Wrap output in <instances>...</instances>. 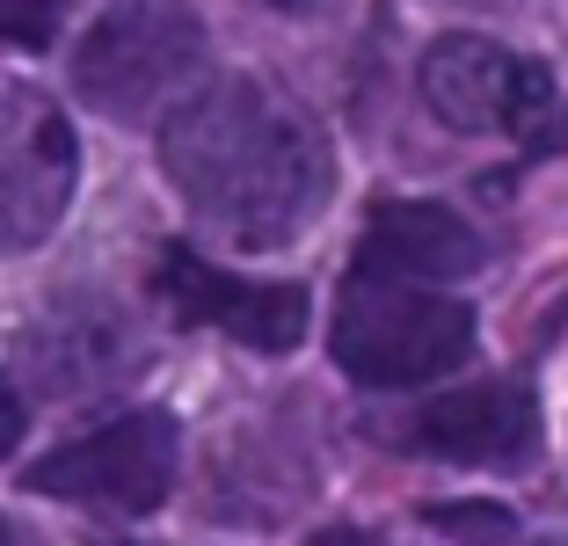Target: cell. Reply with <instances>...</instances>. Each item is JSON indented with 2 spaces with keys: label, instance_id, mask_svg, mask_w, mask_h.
Instances as JSON below:
<instances>
[{
  "label": "cell",
  "instance_id": "1",
  "mask_svg": "<svg viewBox=\"0 0 568 546\" xmlns=\"http://www.w3.org/2000/svg\"><path fill=\"white\" fill-rule=\"evenodd\" d=\"M175 198L234 249H284L321 219L335 161L321 124L270 81H212L161 124Z\"/></svg>",
  "mask_w": 568,
  "mask_h": 546
},
{
  "label": "cell",
  "instance_id": "2",
  "mask_svg": "<svg viewBox=\"0 0 568 546\" xmlns=\"http://www.w3.org/2000/svg\"><path fill=\"white\" fill-rule=\"evenodd\" d=\"M474 357V306L437 277L357 263L335 299V364L357 386H430Z\"/></svg>",
  "mask_w": 568,
  "mask_h": 546
},
{
  "label": "cell",
  "instance_id": "3",
  "mask_svg": "<svg viewBox=\"0 0 568 546\" xmlns=\"http://www.w3.org/2000/svg\"><path fill=\"white\" fill-rule=\"evenodd\" d=\"M204 81V22L183 0H118L73 44V88L118 124H168Z\"/></svg>",
  "mask_w": 568,
  "mask_h": 546
},
{
  "label": "cell",
  "instance_id": "4",
  "mask_svg": "<svg viewBox=\"0 0 568 546\" xmlns=\"http://www.w3.org/2000/svg\"><path fill=\"white\" fill-rule=\"evenodd\" d=\"M175 466H183L175 415L132 408L102 431L73 437V445H59L44 466H30V488L59 503H88V510H153L175 488Z\"/></svg>",
  "mask_w": 568,
  "mask_h": 546
},
{
  "label": "cell",
  "instance_id": "5",
  "mask_svg": "<svg viewBox=\"0 0 568 546\" xmlns=\"http://www.w3.org/2000/svg\"><path fill=\"white\" fill-rule=\"evenodd\" d=\"M423 102L452 132L474 139H532L554 117V81L539 59L496 44V37H437L423 51Z\"/></svg>",
  "mask_w": 568,
  "mask_h": 546
},
{
  "label": "cell",
  "instance_id": "6",
  "mask_svg": "<svg viewBox=\"0 0 568 546\" xmlns=\"http://www.w3.org/2000/svg\"><path fill=\"white\" fill-rule=\"evenodd\" d=\"M81 146L59 102L30 81H0V255L37 249L73 204Z\"/></svg>",
  "mask_w": 568,
  "mask_h": 546
},
{
  "label": "cell",
  "instance_id": "7",
  "mask_svg": "<svg viewBox=\"0 0 568 546\" xmlns=\"http://www.w3.org/2000/svg\"><path fill=\"white\" fill-rule=\"evenodd\" d=\"M153 284H161V299L183 321H204V328L263 350V357H284V350L306 335V292L300 284H248V277H234V270H212L190 249H168Z\"/></svg>",
  "mask_w": 568,
  "mask_h": 546
},
{
  "label": "cell",
  "instance_id": "8",
  "mask_svg": "<svg viewBox=\"0 0 568 546\" xmlns=\"http://www.w3.org/2000/svg\"><path fill=\"white\" fill-rule=\"evenodd\" d=\"M408 437L423 452H437V459H459V466H518L539 445V408L525 386L488 380V386H459V394L430 401Z\"/></svg>",
  "mask_w": 568,
  "mask_h": 546
},
{
  "label": "cell",
  "instance_id": "9",
  "mask_svg": "<svg viewBox=\"0 0 568 546\" xmlns=\"http://www.w3.org/2000/svg\"><path fill=\"white\" fill-rule=\"evenodd\" d=\"M357 263L452 284V277H467V270L481 263V241H474V226L459 212H445V204H379L372 226H365Z\"/></svg>",
  "mask_w": 568,
  "mask_h": 546
},
{
  "label": "cell",
  "instance_id": "10",
  "mask_svg": "<svg viewBox=\"0 0 568 546\" xmlns=\"http://www.w3.org/2000/svg\"><path fill=\"white\" fill-rule=\"evenodd\" d=\"M59 16H67V0H0V44H51Z\"/></svg>",
  "mask_w": 568,
  "mask_h": 546
},
{
  "label": "cell",
  "instance_id": "11",
  "mask_svg": "<svg viewBox=\"0 0 568 546\" xmlns=\"http://www.w3.org/2000/svg\"><path fill=\"white\" fill-rule=\"evenodd\" d=\"M22 445V401H16V386L0 380V459Z\"/></svg>",
  "mask_w": 568,
  "mask_h": 546
},
{
  "label": "cell",
  "instance_id": "12",
  "mask_svg": "<svg viewBox=\"0 0 568 546\" xmlns=\"http://www.w3.org/2000/svg\"><path fill=\"white\" fill-rule=\"evenodd\" d=\"M306 546H386L379 532H365V525H328L321 539H306Z\"/></svg>",
  "mask_w": 568,
  "mask_h": 546
},
{
  "label": "cell",
  "instance_id": "13",
  "mask_svg": "<svg viewBox=\"0 0 568 546\" xmlns=\"http://www.w3.org/2000/svg\"><path fill=\"white\" fill-rule=\"evenodd\" d=\"M255 8H270V16H314V8H328V0H255Z\"/></svg>",
  "mask_w": 568,
  "mask_h": 546
},
{
  "label": "cell",
  "instance_id": "14",
  "mask_svg": "<svg viewBox=\"0 0 568 546\" xmlns=\"http://www.w3.org/2000/svg\"><path fill=\"white\" fill-rule=\"evenodd\" d=\"M0 546H37V532H22L16 517H0Z\"/></svg>",
  "mask_w": 568,
  "mask_h": 546
},
{
  "label": "cell",
  "instance_id": "15",
  "mask_svg": "<svg viewBox=\"0 0 568 546\" xmlns=\"http://www.w3.org/2000/svg\"><path fill=\"white\" fill-rule=\"evenodd\" d=\"M547 546H568V539H547Z\"/></svg>",
  "mask_w": 568,
  "mask_h": 546
}]
</instances>
